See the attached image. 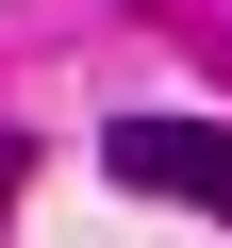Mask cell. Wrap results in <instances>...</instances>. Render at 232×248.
Returning <instances> with one entry per match:
<instances>
[{"label":"cell","instance_id":"6da1fadb","mask_svg":"<svg viewBox=\"0 0 232 248\" xmlns=\"http://www.w3.org/2000/svg\"><path fill=\"white\" fill-rule=\"evenodd\" d=\"M99 166L133 199H166V215H232V116H116Z\"/></svg>","mask_w":232,"mask_h":248},{"label":"cell","instance_id":"7a4b0ae2","mask_svg":"<svg viewBox=\"0 0 232 248\" xmlns=\"http://www.w3.org/2000/svg\"><path fill=\"white\" fill-rule=\"evenodd\" d=\"M17 182H33V149H17V133H0V215H17Z\"/></svg>","mask_w":232,"mask_h":248}]
</instances>
